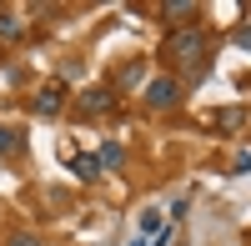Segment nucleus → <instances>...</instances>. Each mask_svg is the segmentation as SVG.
<instances>
[{"label":"nucleus","instance_id":"obj_1","mask_svg":"<svg viewBox=\"0 0 251 246\" xmlns=\"http://www.w3.org/2000/svg\"><path fill=\"white\" fill-rule=\"evenodd\" d=\"M206 46H211V35H206L201 25H186V30L166 35L161 60H166V66H196V60H206Z\"/></svg>","mask_w":251,"mask_h":246},{"label":"nucleus","instance_id":"obj_2","mask_svg":"<svg viewBox=\"0 0 251 246\" xmlns=\"http://www.w3.org/2000/svg\"><path fill=\"white\" fill-rule=\"evenodd\" d=\"M176 100H181V80H171V75H161V80L146 86V106L166 111V106H176Z\"/></svg>","mask_w":251,"mask_h":246},{"label":"nucleus","instance_id":"obj_3","mask_svg":"<svg viewBox=\"0 0 251 246\" xmlns=\"http://www.w3.org/2000/svg\"><path fill=\"white\" fill-rule=\"evenodd\" d=\"M80 106H86L91 116H111V111H116V96H111L106 86H91L86 96H80Z\"/></svg>","mask_w":251,"mask_h":246},{"label":"nucleus","instance_id":"obj_4","mask_svg":"<svg viewBox=\"0 0 251 246\" xmlns=\"http://www.w3.org/2000/svg\"><path fill=\"white\" fill-rule=\"evenodd\" d=\"M60 106H66V91L60 86H40L35 91V111L40 116H60Z\"/></svg>","mask_w":251,"mask_h":246},{"label":"nucleus","instance_id":"obj_5","mask_svg":"<svg viewBox=\"0 0 251 246\" xmlns=\"http://www.w3.org/2000/svg\"><path fill=\"white\" fill-rule=\"evenodd\" d=\"M161 15H166V20H171V25H176V30H186V20H191V15H196V5H191V0H171V5H161Z\"/></svg>","mask_w":251,"mask_h":246},{"label":"nucleus","instance_id":"obj_6","mask_svg":"<svg viewBox=\"0 0 251 246\" xmlns=\"http://www.w3.org/2000/svg\"><path fill=\"white\" fill-rule=\"evenodd\" d=\"M71 171H75L80 181H96V176H100V156H75V161H71Z\"/></svg>","mask_w":251,"mask_h":246},{"label":"nucleus","instance_id":"obj_7","mask_svg":"<svg viewBox=\"0 0 251 246\" xmlns=\"http://www.w3.org/2000/svg\"><path fill=\"white\" fill-rule=\"evenodd\" d=\"M0 35H5V40H20V35H25V20H20L15 10H10V15H0Z\"/></svg>","mask_w":251,"mask_h":246},{"label":"nucleus","instance_id":"obj_8","mask_svg":"<svg viewBox=\"0 0 251 246\" xmlns=\"http://www.w3.org/2000/svg\"><path fill=\"white\" fill-rule=\"evenodd\" d=\"M121 161H126V151L116 146V141H106V146H100V171H106V166L116 171V166H121Z\"/></svg>","mask_w":251,"mask_h":246},{"label":"nucleus","instance_id":"obj_9","mask_svg":"<svg viewBox=\"0 0 251 246\" xmlns=\"http://www.w3.org/2000/svg\"><path fill=\"white\" fill-rule=\"evenodd\" d=\"M5 151H15V131H10V126H0V156H5Z\"/></svg>","mask_w":251,"mask_h":246},{"label":"nucleus","instance_id":"obj_10","mask_svg":"<svg viewBox=\"0 0 251 246\" xmlns=\"http://www.w3.org/2000/svg\"><path fill=\"white\" fill-rule=\"evenodd\" d=\"M236 40H241V46L251 50V25H246V30H236Z\"/></svg>","mask_w":251,"mask_h":246}]
</instances>
